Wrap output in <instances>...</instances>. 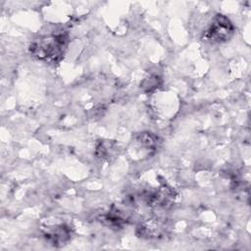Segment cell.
<instances>
[{
    "mask_svg": "<svg viewBox=\"0 0 251 251\" xmlns=\"http://www.w3.org/2000/svg\"><path fill=\"white\" fill-rule=\"evenodd\" d=\"M68 43V36L65 33L42 36L30 45V52L39 60L46 62H58Z\"/></svg>",
    "mask_w": 251,
    "mask_h": 251,
    "instance_id": "obj_1",
    "label": "cell"
},
{
    "mask_svg": "<svg viewBox=\"0 0 251 251\" xmlns=\"http://www.w3.org/2000/svg\"><path fill=\"white\" fill-rule=\"evenodd\" d=\"M233 29L232 24L226 17L217 15L208 29L204 32L203 38L210 43H222L231 37Z\"/></svg>",
    "mask_w": 251,
    "mask_h": 251,
    "instance_id": "obj_2",
    "label": "cell"
},
{
    "mask_svg": "<svg viewBox=\"0 0 251 251\" xmlns=\"http://www.w3.org/2000/svg\"><path fill=\"white\" fill-rule=\"evenodd\" d=\"M44 234L45 237L54 245H63L69 240L71 232L68 226L61 225L59 226L48 228Z\"/></svg>",
    "mask_w": 251,
    "mask_h": 251,
    "instance_id": "obj_3",
    "label": "cell"
}]
</instances>
